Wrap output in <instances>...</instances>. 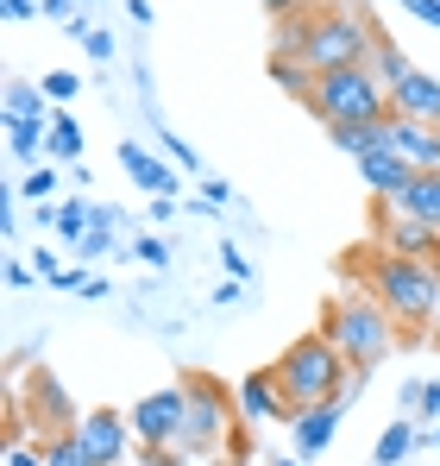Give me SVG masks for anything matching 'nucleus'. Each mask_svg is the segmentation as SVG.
Instances as JSON below:
<instances>
[{
  "mask_svg": "<svg viewBox=\"0 0 440 466\" xmlns=\"http://www.w3.org/2000/svg\"><path fill=\"white\" fill-rule=\"evenodd\" d=\"M377 51V25L359 6H315L277 19V57H295L302 70H346V64H371Z\"/></svg>",
  "mask_w": 440,
  "mask_h": 466,
  "instance_id": "obj_1",
  "label": "nucleus"
},
{
  "mask_svg": "<svg viewBox=\"0 0 440 466\" xmlns=\"http://www.w3.org/2000/svg\"><path fill=\"white\" fill-rule=\"evenodd\" d=\"M359 271H365V297H377L390 309L403 340H422L428 328H440V265L435 258H403V252L365 246Z\"/></svg>",
  "mask_w": 440,
  "mask_h": 466,
  "instance_id": "obj_2",
  "label": "nucleus"
},
{
  "mask_svg": "<svg viewBox=\"0 0 440 466\" xmlns=\"http://www.w3.org/2000/svg\"><path fill=\"white\" fill-rule=\"evenodd\" d=\"M277 385L290 397V410H308V403H321V397H340V390L353 385V360L315 328V334H295L290 347L277 353Z\"/></svg>",
  "mask_w": 440,
  "mask_h": 466,
  "instance_id": "obj_3",
  "label": "nucleus"
},
{
  "mask_svg": "<svg viewBox=\"0 0 440 466\" xmlns=\"http://www.w3.org/2000/svg\"><path fill=\"white\" fill-rule=\"evenodd\" d=\"M302 107L321 127H353V120H390V88L377 82L371 64H346V70H315Z\"/></svg>",
  "mask_w": 440,
  "mask_h": 466,
  "instance_id": "obj_4",
  "label": "nucleus"
},
{
  "mask_svg": "<svg viewBox=\"0 0 440 466\" xmlns=\"http://www.w3.org/2000/svg\"><path fill=\"white\" fill-rule=\"evenodd\" d=\"M321 334L353 360V372H371V366H384L390 353H396V321L390 309L377 303V297H340V303H327L321 309Z\"/></svg>",
  "mask_w": 440,
  "mask_h": 466,
  "instance_id": "obj_5",
  "label": "nucleus"
},
{
  "mask_svg": "<svg viewBox=\"0 0 440 466\" xmlns=\"http://www.w3.org/2000/svg\"><path fill=\"white\" fill-rule=\"evenodd\" d=\"M183 385H189V416H183L176 448H183L189 461H208V454L226 448V435L239 429V397H233V385H220L208 372H189Z\"/></svg>",
  "mask_w": 440,
  "mask_h": 466,
  "instance_id": "obj_6",
  "label": "nucleus"
},
{
  "mask_svg": "<svg viewBox=\"0 0 440 466\" xmlns=\"http://www.w3.org/2000/svg\"><path fill=\"white\" fill-rule=\"evenodd\" d=\"M183 416H189V385H157V390H145V397L126 410L139 448H176Z\"/></svg>",
  "mask_w": 440,
  "mask_h": 466,
  "instance_id": "obj_7",
  "label": "nucleus"
},
{
  "mask_svg": "<svg viewBox=\"0 0 440 466\" xmlns=\"http://www.w3.org/2000/svg\"><path fill=\"white\" fill-rule=\"evenodd\" d=\"M75 435H82V448L95 454V466H133V461H139V435H133L126 410H101V403L82 410Z\"/></svg>",
  "mask_w": 440,
  "mask_h": 466,
  "instance_id": "obj_8",
  "label": "nucleus"
},
{
  "mask_svg": "<svg viewBox=\"0 0 440 466\" xmlns=\"http://www.w3.org/2000/svg\"><path fill=\"white\" fill-rule=\"evenodd\" d=\"M377 246L384 252H403V258H435L440 265V228H428V221H415V215H403L396 202H377Z\"/></svg>",
  "mask_w": 440,
  "mask_h": 466,
  "instance_id": "obj_9",
  "label": "nucleus"
},
{
  "mask_svg": "<svg viewBox=\"0 0 440 466\" xmlns=\"http://www.w3.org/2000/svg\"><path fill=\"white\" fill-rule=\"evenodd\" d=\"M346 410H353V390H340V397H321V403H308V410H295L290 422V441L302 461H315V454H327V441L340 435V422H346Z\"/></svg>",
  "mask_w": 440,
  "mask_h": 466,
  "instance_id": "obj_10",
  "label": "nucleus"
},
{
  "mask_svg": "<svg viewBox=\"0 0 440 466\" xmlns=\"http://www.w3.org/2000/svg\"><path fill=\"white\" fill-rule=\"evenodd\" d=\"M233 397H239V422H295L290 397H284V385H277V366L245 372V379L233 385Z\"/></svg>",
  "mask_w": 440,
  "mask_h": 466,
  "instance_id": "obj_11",
  "label": "nucleus"
},
{
  "mask_svg": "<svg viewBox=\"0 0 440 466\" xmlns=\"http://www.w3.org/2000/svg\"><path fill=\"white\" fill-rule=\"evenodd\" d=\"M390 152H403L415 170H440V127L435 120H409V114H390Z\"/></svg>",
  "mask_w": 440,
  "mask_h": 466,
  "instance_id": "obj_12",
  "label": "nucleus"
},
{
  "mask_svg": "<svg viewBox=\"0 0 440 466\" xmlns=\"http://www.w3.org/2000/svg\"><path fill=\"white\" fill-rule=\"evenodd\" d=\"M114 152H120V170H126V177H133L145 196H176V177H183L176 164H164L157 152H145L139 139H120Z\"/></svg>",
  "mask_w": 440,
  "mask_h": 466,
  "instance_id": "obj_13",
  "label": "nucleus"
},
{
  "mask_svg": "<svg viewBox=\"0 0 440 466\" xmlns=\"http://www.w3.org/2000/svg\"><path fill=\"white\" fill-rule=\"evenodd\" d=\"M359 177H365V189L377 196V202H403V189L415 183V164L403 152H371V157H359Z\"/></svg>",
  "mask_w": 440,
  "mask_h": 466,
  "instance_id": "obj_14",
  "label": "nucleus"
},
{
  "mask_svg": "<svg viewBox=\"0 0 440 466\" xmlns=\"http://www.w3.org/2000/svg\"><path fill=\"white\" fill-rule=\"evenodd\" d=\"M390 114L435 120V127H440V76H428V70H409V76H396V82H390Z\"/></svg>",
  "mask_w": 440,
  "mask_h": 466,
  "instance_id": "obj_15",
  "label": "nucleus"
},
{
  "mask_svg": "<svg viewBox=\"0 0 440 466\" xmlns=\"http://www.w3.org/2000/svg\"><path fill=\"white\" fill-rule=\"evenodd\" d=\"M32 416H38V441H45V435H64V429L82 422L70 403H64V385H57L51 372H32Z\"/></svg>",
  "mask_w": 440,
  "mask_h": 466,
  "instance_id": "obj_16",
  "label": "nucleus"
},
{
  "mask_svg": "<svg viewBox=\"0 0 440 466\" xmlns=\"http://www.w3.org/2000/svg\"><path fill=\"white\" fill-rule=\"evenodd\" d=\"M0 127H6V157L13 164L51 157V120H0Z\"/></svg>",
  "mask_w": 440,
  "mask_h": 466,
  "instance_id": "obj_17",
  "label": "nucleus"
},
{
  "mask_svg": "<svg viewBox=\"0 0 440 466\" xmlns=\"http://www.w3.org/2000/svg\"><path fill=\"white\" fill-rule=\"evenodd\" d=\"M327 139H334V152H346L359 164V157L390 146V127H384V120H353V127H327Z\"/></svg>",
  "mask_w": 440,
  "mask_h": 466,
  "instance_id": "obj_18",
  "label": "nucleus"
},
{
  "mask_svg": "<svg viewBox=\"0 0 440 466\" xmlns=\"http://www.w3.org/2000/svg\"><path fill=\"white\" fill-rule=\"evenodd\" d=\"M0 120H51V107H45V82L6 76V88H0Z\"/></svg>",
  "mask_w": 440,
  "mask_h": 466,
  "instance_id": "obj_19",
  "label": "nucleus"
},
{
  "mask_svg": "<svg viewBox=\"0 0 440 466\" xmlns=\"http://www.w3.org/2000/svg\"><path fill=\"white\" fill-rule=\"evenodd\" d=\"M114 239H120V208H107V202H95V221H88V233L75 239L70 252L82 258V265H95V258H107V252H114Z\"/></svg>",
  "mask_w": 440,
  "mask_h": 466,
  "instance_id": "obj_20",
  "label": "nucleus"
},
{
  "mask_svg": "<svg viewBox=\"0 0 440 466\" xmlns=\"http://www.w3.org/2000/svg\"><path fill=\"white\" fill-rule=\"evenodd\" d=\"M422 448V422H409V416H396L384 435H377V448H371V466H403L409 454Z\"/></svg>",
  "mask_w": 440,
  "mask_h": 466,
  "instance_id": "obj_21",
  "label": "nucleus"
},
{
  "mask_svg": "<svg viewBox=\"0 0 440 466\" xmlns=\"http://www.w3.org/2000/svg\"><path fill=\"white\" fill-rule=\"evenodd\" d=\"M396 208L415 215V221H428V228H440V170H415V183L403 189Z\"/></svg>",
  "mask_w": 440,
  "mask_h": 466,
  "instance_id": "obj_22",
  "label": "nucleus"
},
{
  "mask_svg": "<svg viewBox=\"0 0 440 466\" xmlns=\"http://www.w3.org/2000/svg\"><path fill=\"white\" fill-rule=\"evenodd\" d=\"M82 146H88V139H82L75 114L57 107V114H51V164H82Z\"/></svg>",
  "mask_w": 440,
  "mask_h": 466,
  "instance_id": "obj_23",
  "label": "nucleus"
},
{
  "mask_svg": "<svg viewBox=\"0 0 440 466\" xmlns=\"http://www.w3.org/2000/svg\"><path fill=\"white\" fill-rule=\"evenodd\" d=\"M157 146H164V152H170V164H176V170H183V177H195V183H202V177H208V164H202V152H195V146H189V139H183V133H170V127H157Z\"/></svg>",
  "mask_w": 440,
  "mask_h": 466,
  "instance_id": "obj_24",
  "label": "nucleus"
},
{
  "mask_svg": "<svg viewBox=\"0 0 440 466\" xmlns=\"http://www.w3.org/2000/svg\"><path fill=\"white\" fill-rule=\"evenodd\" d=\"M45 461H51V466H95V454L82 448L75 429H64V435H45Z\"/></svg>",
  "mask_w": 440,
  "mask_h": 466,
  "instance_id": "obj_25",
  "label": "nucleus"
},
{
  "mask_svg": "<svg viewBox=\"0 0 440 466\" xmlns=\"http://www.w3.org/2000/svg\"><path fill=\"white\" fill-rule=\"evenodd\" d=\"M120 258H139L145 271H170V239H164V233H133V246H126Z\"/></svg>",
  "mask_w": 440,
  "mask_h": 466,
  "instance_id": "obj_26",
  "label": "nucleus"
},
{
  "mask_svg": "<svg viewBox=\"0 0 440 466\" xmlns=\"http://www.w3.org/2000/svg\"><path fill=\"white\" fill-rule=\"evenodd\" d=\"M371 70H377V82L390 88L396 76H409L415 64H409V51H403V45H390V38H377V51H371Z\"/></svg>",
  "mask_w": 440,
  "mask_h": 466,
  "instance_id": "obj_27",
  "label": "nucleus"
},
{
  "mask_svg": "<svg viewBox=\"0 0 440 466\" xmlns=\"http://www.w3.org/2000/svg\"><path fill=\"white\" fill-rule=\"evenodd\" d=\"M88 221H95V202H88V196H70V202H57V233H64V239H82V233H88Z\"/></svg>",
  "mask_w": 440,
  "mask_h": 466,
  "instance_id": "obj_28",
  "label": "nucleus"
},
{
  "mask_svg": "<svg viewBox=\"0 0 440 466\" xmlns=\"http://www.w3.org/2000/svg\"><path fill=\"white\" fill-rule=\"evenodd\" d=\"M271 82H277L284 95H295V101H302V95H308V82H315V70H302L295 57H277V51H271Z\"/></svg>",
  "mask_w": 440,
  "mask_h": 466,
  "instance_id": "obj_29",
  "label": "nucleus"
},
{
  "mask_svg": "<svg viewBox=\"0 0 440 466\" xmlns=\"http://www.w3.org/2000/svg\"><path fill=\"white\" fill-rule=\"evenodd\" d=\"M57 183H64V177H57V164L45 157L38 170H25V183H19V196H25V202H51V196H57Z\"/></svg>",
  "mask_w": 440,
  "mask_h": 466,
  "instance_id": "obj_30",
  "label": "nucleus"
},
{
  "mask_svg": "<svg viewBox=\"0 0 440 466\" xmlns=\"http://www.w3.org/2000/svg\"><path fill=\"white\" fill-rule=\"evenodd\" d=\"M409 410H415V422H440V379H422Z\"/></svg>",
  "mask_w": 440,
  "mask_h": 466,
  "instance_id": "obj_31",
  "label": "nucleus"
},
{
  "mask_svg": "<svg viewBox=\"0 0 440 466\" xmlns=\"http://www.w3.org/2000/svg\"><path fill=\"white\" fill-rule=\"evenodd\" d=\"M6 466H51V461H45V441L32 448L25 435H13V441H6Z\"/></svg>",
  "mask_w": 440,
  "mask_h": 466,
  "instance_id": "obj_32",
  "label": "nucleus"
},
{
  "mask_svg": "<svg viewBox=\"0 0 440 466\" xmlns=\"http://www.w3.org/2000/svg\"><path fill=\"white\" fill-rule=\"evenodd\" d=\"M252 454H258V448H252V422H239V429L226 435V461H233V466H252Z\"/></svg>",
  "mask_w": 440,
  "mask_h": 466,
  "instance_id": "obj_33",
  "label": "nucleus"
},
{
  "mask_svg": "<svg viewBox=\"0 0 440 466\" xmlns=\"http://www.w3.org/2000/svg\"><path fill=\"white\" fill-rule=\"evenodd\" d=\"M75 88H82L75 70H45V95H51V101H75Z\"/></svg>",
  "mask_w": 440,
  "mask_h": 466,
  "instance_id": "obj_34",
  "label": "nucleus"
},
{
  "mask_svg": "<svg viewBox=\"0 0 440 466\" xmlns=\"http://www.w3.org/2000/svg\"><path fill=\"white\" fill-rule=\"evenodd\" d=\"M82 51H88L95 64H107V57H114V32H107V25H88V38H82Z\"/></svg>",
  "mask_w": 440,
  "mask_h": 466,
  "instance_id": "obj_35",
  "label": "nucleus"
},
{
  "mask_svg": "<svg viewBox=\"0 0 440 466\" xmlns=\"http://www.w3.org/2000/svg\"><path fill=\"white\" fill-rule=\"evenodd\" d=\"M139 466H195L183 448H139Z\"/></svg>",
  "mask_w": 440,
  "mask_h": 466,
  "instance_id": "obj_36",
  "label": "nucleus"
},
{
  "mask_svg": "<svg viewBox=\"0 0 440 466\" xmlns=\"http://www.w3.org/2000/svg\"><path fill=\"white\" fill-rule=\"evenodd\" d=\"M220 271H226V278H252V258H245L233 239H226V246H220Z\"/></svg>",
  "mask_w": 440,
  "mask_h": 466,
  "instance_id": "obj_37",
  "label": "nucleus"
},
{
  "mask_svg": "<svg viewBox=\"0 0 440 466\" xmlns=\"http://www.w3.org/2000/svg\"><path fill=\"white\" fill-rule=\"evenodd\" d=\"M403 13H409V19H422L428 32H440V0H403Z\"/></svg>",
  "mask_w": 440,
  "mask_h": 466,
  "instance_id": "obj_38",
  "label": "nucleus"
},
{
  "mask_svg": "<svg viewBox=\"0 0 440 466\" xmlns=\"http://www.w3.org/2000/svg\"><path fill=\"white\" fill-rule=\"evenodd\" d=\"M0 13H6L13 25H25V19H45V6H38V0H0Z\"/></svg>",
  "mask_w": 440,
  "mask_h": 466,
  "instance_id": "obj_39",
  "label": "nucleus"
},
{
  "mask_svg": "<svg viewBox=\"0 0 440 466\" xmlns=\"http://www.w3.org/2000/svg\"><path fill=\"white\" fill-rule=\"evenodd\" d=\"M38 278V265H25V258H6V290H25Z\"/></svg>",
  "mask_w": 440,
  "mask_h": 466,
  "instance_id": "obj_40",
  "label": "nucleus"
},
{
  "mask_svg": "<svg viewBox=\"0 0 440 466\" xmlns=\"http://www.w3.org/2000/svg\"><path fill=\"white\" fill-rule=\"evenodd\" d=\"M75 297H82V303H107V297H114V284H107V278H95V271H88V284H82V290H75Z\"/></svg>",
  "mask_w": 440,
  "mask_h": 466,
  "instance_id": "obj_41",
  "label": "nucleus"
},
{
  "mask_svg": "<svg viewBox=\"0 0 440 466\" xmlns=\"http://www.w3.org/2000/svg\"><path fill=\"white\" fill-rule=\"evenodd\" d=\"M38 6H45V19H57V25H70L75 13H82L75 0H38Z\"/></svg>",
  "mask_w": 440,
  "mask_h": 466,
  "instance_id": "obj_42",
  "label": "nucleus"
},
{
  "mask_svg": "<svg viewBox=\"0 0 440 466\" xmlns=\"http://www.w3.org/2000/svg\"><path fill=\"white\" fill-rule=\"evenodd\" d=\"M271 19H295V13H308V0H258Z\"/></svg>",
  "mask_w": 440,
  "mask_h": 466,
  "instance_id": "obj_43",
  "label": "nucleus"
},
{
  "mask_svg": "<svg viewBox=\"0 0 440 466\" xmlns=\"http://www.w3.org/2000/svg\"><path fill=\"white\" fill-rule=\"evenodd\" d=\"M176 208H183V202H176V196H151V221H157V228H164V221H170V215H176Z\"/></svg>",
  "mask_w": 440,
  "mask_h": 466,
  "instance_id": "obj_44",
  "label": "nucleus"
},
{
  "mask_svg": "<svg viewBox=\"0 0 440 466\" xmlns=\"http://www.w3.org/2000/svg\"><path fill=\"white\" fill-rule=\"evenodd\" d=\"M239 284H245V278H226V284H220V290H215V309H233V303H239Z\"/></svg>",
  "mask_w": 440,
  "mask_h": 466,
  "instance_id": "obj_45",
  "label": "nucleus"
},
{
  "mask_svg": "<svg viewBox=\"0 0 440 466\" xmlns=\"http://www.w3.org/2000/svg\"><path fill=\"white\" fill-rule=\"evenodd\" d=\"M126 19H133V25H151V19H157V6H151V0H126Z\"/></svg>",
  "mask_w": 440,
  "mask_h": 466,
  "instance_id": "obj_46",
  "label": "nucleus"
},
{
  "mask_svg": "<svg viewBox=\"0 0 440 466\" xmlns=\"http://www.w3.org/2000/svg\"><path fill=\"white\" fill-rule=\"evenodd\" d=\"M64 170H70L75 189H95V170H88V164H64Z\"/></svg>",
  "mask_w": 440,
  "mask_h": 466,
  "instance_id": "obj_47",
  "label": "nucleus"
},
{
  "mask_svg": "<svg viewBox=\"0 0 440 466\" xmlns=\"http://www.w3.org/2000/svg\"><path fill=\"white\" fill-rule=\"evenodd\" d=\"M271 466H308V461H302V454L290 448V454H271Z\"/></svg>",
  "mask_w": 440,
  "mask_h": 466,
  "instance_id": "obj_48",
  "label": "nucleus"
},
{
  "mask_svg": "<svg viewBox=\"0 0 440 466\" xmlns=\"http://www.w3.org/2000/svg\"><path fill=\"white\" fill-rule=\"evenodd\" d=\"M195 466H233V461H220V454H208V461H195Z\"/></svg>",
  "mask_w": 440,
  "mask_h": 466,
  "instance_id": "obj_49",
  "label": "nucleus"
},
{
  "mask_svg": "<svg viewBox=\"0 0 440 466\" xmlns=\"http://www.w3.org/2000/svg\"><path fill=\"white\" fill-rule=\"evenodd\" d=\"M435 454H440V429H435Z\"/></svg>",
  "mask_w": 440,
  "mask_h": 466,
  "instance_id": "obj_50",
  "label": "nucleus"
},
{
  "mask_svg": "<svg viewBox=\"0 0 440 466\" xmlns=\"http://www.w3.org/2000/svg\"><path fill=\"white\" fill-rule=\"evenodd\" d=\"M75 6H88V0H75Z\"/></svg>",
  "mask_w": 440,
  "mask_h": 466,
  "instance_id": "obj_51",
  "label": "nucleus"
},
{
  "mask_svg": "<svg viewBox=\"0 0 440 466\" xmlns=\"http://www.w3.org/2000/svg\"><path fill=\"white\" fill-rule=\"evenodd\" d=\"M396 6H403V0H396Z\"/></svg>",
  "mask_w": 440,
  "mask_h": 466,
  "instance_id": "obj_52",
  "label": "nucleus"
}]
</instances>
